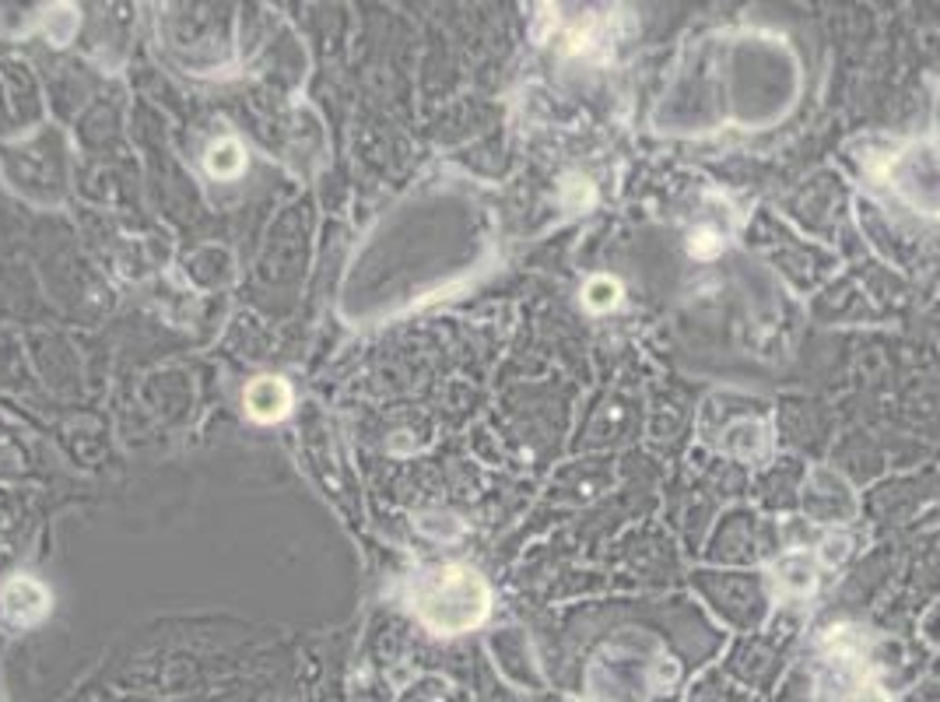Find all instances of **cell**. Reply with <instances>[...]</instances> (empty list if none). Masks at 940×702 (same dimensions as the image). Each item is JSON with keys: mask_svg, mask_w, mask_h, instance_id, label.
<instances>
[{"mask_svg": "<svg viewBox=\"0 0 940 702\" xmlns=\"http://www.w3.org/2000/svg\"><path fill=\"white\" fill-rule=\"evenodd\" d=\"M207 169H211L215 176H236L239 169H242L239 145H236V141L215 145V148H211V156H207Z\"/></svg>", "mask_w": 940, "mask_h": 702, "instance_id": "obj_3", "label": "cell"}, {"mask_svg": "<svg viewBox=\"0 0 940 702\" xmlns=\"http://www.w3.org/2000/svg\"><path fill=\"white\" fill-rule=\"evenodd\" d=\"M414 611L422 622L443 636L474 629L489 614V587L478 573L463 566H443L417 576L414 584Z\"/></svg>", "mask_w": 940, "mask_h": 702, "instance_id": "obj_1", "label": "cell"}, {"mask_svg": "<svg viewBox=\"0 0 940 702\" xmlns=\"http://www.w3.org/2000/svg\"><path fill=\"white\" fill-rule=\"evenodd\" d=\"M242 401H247V411L250 418L256 422H277L288 415L291 407V390L285 380H274V376H260V380H253L247 387V393H242Z\"/></svg>", "mask_w": 940, "mask_h": 702, "instance_id": "obj_2", "label": "cell"}]
</instances>
